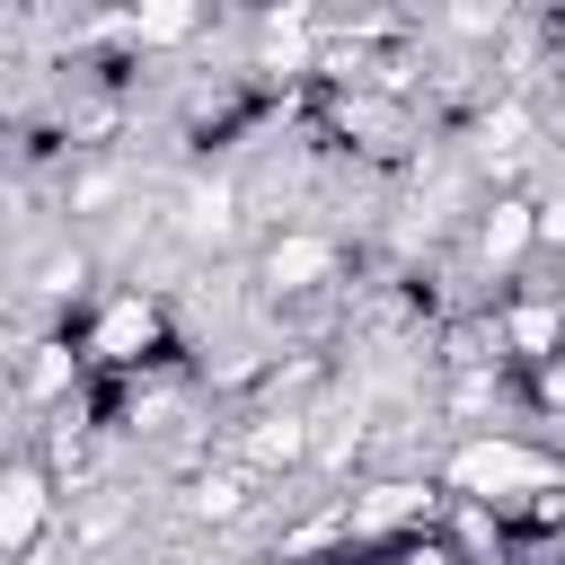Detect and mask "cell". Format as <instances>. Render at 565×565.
Wrapping results in <instances>:
<instances>
[{"instance_id":"6da1fadb","label":"cell","mask_w":565,"mask_h":565,"mask_svg":"<svg viewBox=\"0 0 565 565\" xmlns=\"http://www.w3.org/2000/svg\"><path fill=\"white\" fill-rule=\"evenodd\" d=\"M441 486H450V503L512 512L521 494L556 486V450H547V441H530V433H468V441L441 459Z\"/></svg>"},{"instance_id":"7a4b0ae2","label":"cell","mask_w":565,"mask_h":565,"mask_svg":"<svg viewBox=\"0 0 565 565\" xmlns=\"http://www.w3.org/2000/svg\"><path fill=\"white\" fill-rule=\"evenodd\" d=\"M159 344H168V309L150 291H106L79 327V362H97V371H141Z\"/></svg>"},{"instance_id":"3957f363","label":"cell","mask_w":565,"mask_h":565,"mask_svg":"<svg viewBox=\"0 0 565 565\" xmlns=\"http://www.w3.org/2000/svg\"><path fill=\"white\" fill-rule=\"evenodd\" d=\"M335 265H344V247H335L327 230H274L265 256H256V282H265L274 300H309V291L335 282Z\"/></svg>"},{"instance_id":"277c9868","label":"cell","mask_w":565,"mask_h":565,"mask_svg":"<svg viewBox=\"0 0 565 565\" xmlns=\"http://www.w3.org/2000/svg\"><path fill=\"white\" fill-rule=\"evenodd\" d=\"M44 539H53V477L44 459H9L0 468V565H18Z\"/></svg>"},{"instance_id":"5b68a950","label":"cell","mask_w":565,"mask_h":565,"mask_svg":"<svg viewBox=\"0 0 565 565\" xmlns=\"http://www.w3.org/2000/svg\"><path fill=\"white\" fill-rule=\"evenodd\" d=\"M477 265H486V274H530V265H539V194L486 203V221H477Z\"/></svg>"},{"instance_id":"8992f818","label":"cell","mask_w":565,"mask_h":565,"mask_svg":"<svg viewBox=\"0 0 565 565\" xmlns=\"http://www.w3.org/2000/svg\"><path fill=\"white\" fill-rule=\"evenodd\" d=\"M309 441H318V415L300 406H274L238 433V477H282V468H309Z\"/></svg>"},{"instance_id":"52a82bcc","label":"cell","mask_w":565,"mask_h":565,"mask_svg":"<svg viewBox=\"0 0 565 565\" xmlns=\"http://www.w3.org/2000/svg\"><path fill=\"white\" fill-rule=\"evenodd\" d=\"M494 344H503V371L521 362H556V300L547 291H503V309H494Z\"/></svg>"},{"instance_id":"ba28073f","label":"cell","mask_w":565,"mask_h":565,"mask_svg":"<svg viewBox=\"0 0 565 565\" xmlns=\"http://www.w3.org/2000/svg\"><path fill=\"white\" fill-rule=\"evenodd\" d=\"M424 512H433V486H424V477H380L371 494L344 503V530H353V539H397V530H415Z\"/></svg>"},{"instance_id":"9c48e42d","label":"cell","mask_w":565,"mask_h":565,"mask_svg":"<svg viewBox=\"0 0 565 565\" xmlns=\"http://www.w3.org/2000/svg\"><path fill=\"white\" fill-rule=\"evenodd\" d=\"M79 388V353H71V335H35L26 353H18V397L26 406H62Z\"/></svg>"},{"instance_id":"30bf717a","label":"cell","mask_w":565,"mask_h":565,"mask_svg":"<svg viewBox=\"0 0 565 565\" xmlns=\"http://www.w3.org/2000/svg\"><path fill=\"white\" fill-rule=\"evenodd\" d=\"M185 512H194V521H212V530H221V521H238V512H247V477H238V468H194Z\"/></svg>"},{"instance_id":"8fae6325","label":"cell","mask_w":565,"mask_h":565,"mask_svg":"<svg viewBox=\"0 0 565 565\" xmlns=\"http://www.w3.org/2000/svg\"><path fill=\"white\" fill-rule=\"evenodd\" d=\"M185 238H238V194L230 185H185Z\"/></svg>"},{"instance_id":"7c38bea8","label":"cell","mask_w":565,"mask_h":565,"mask_svg":"<svg viewBox=\"0 0 565 565\" xmlns=\"http://www.w3.org/2000/svg\"><path fill=\"white\" fill-rule=\"evenodd\" d=\"M88 274H97V265H88V247H53V256L35 265V291H44V300H79V291H88Z\"/></svg>"},{"instance_id":"4fadbf2b","label":"cell","mask_w":565,"mask_h":565,"mask_svg":"<svg viewBox=\"0 0 565 565\" xmlns=\"http://www.w3.org/2000/svg\"><path fill=\"white\" fill-rule=\"evenodd\" d=\"M194 26H203V18H194V9H141V18H132V26H124V35H132V44H185V35H194Z\"/></svg>"},{"instance_id":"5bb4252c","label":"cell","mask_w":565,"mask_h":565,"mask_svg":"<svg viewBox=\"0 0 565 565\" xmlns=\"http://www.w3.org/2000/svg\"><path fill=\"white\" fill-rule=\"evenodd\" d=\"M503 397V371H459L450 380V415H477V406H494Z\"/></svg>"},{"instance_id":"9a60e30c","label":"cell","mask_w":565,"mask_h":565,"mask_svg":"<svg viewBox=\"0 0 565 565\" xmlns=\"http://www.w3.org/2000/svg\"><path fill=\"white\" fill-rule=\"evenodd\" d=\"M521 397H530V415H556V397H565V371H556V362H530V371H521Z\"/></svg>"},{"instance_id":"2e32d148","label":"cell","mask_w":565,"mask_h":565,"mask_svg":"<svg viewBox=\"0 0 565 565\" xmlns=\"http://www.w3.org/2000/svg\"><path fill=\"white\" fill-rule=\"evenodd\" d=\"M115 194H124V177H115V168H88V177L71 185V212H97V203H115Z\"/></svg>"},{"instance_id":"e0dca14e","label":"cell","mask_w":565,"mask_h":565,"mask_svg":"<svg viewBox=\"0 0 565 565\" xmlns=\"http://www.w3.org/2000/svg\"><path fill=\"white\" fill-rule=\"evenodd\" d=\"M18 565H79V556H71V539H44V547H26Z\"/></svg>"},{"instance_id":"ac0fdd59","label":"cell","mask_w":565,"mask_h":565,"mask_svg":"<svg viewBox=\"0 0 565 565\" xmlns=\"http://www.w3.org/2000/svg\"><path fill=\"white\" fill-rule=\"evenodd\" d=\"M397 565H450V556H441V539H433V547H397Z\"/></svg>"},{"instance_id":"d6986e66","label":"cell","mask_w":565,"mask_h":565,"mask_svg":"<svg viewBox=\"0 0 565 565\" xmlns=\"http://www.w3.org/2000/svg\"><path fill=\"white\" fill-rule=\"evenodd\" d=\"M0 362H9V318H0Z\"/></svg>"}]
</instances>
